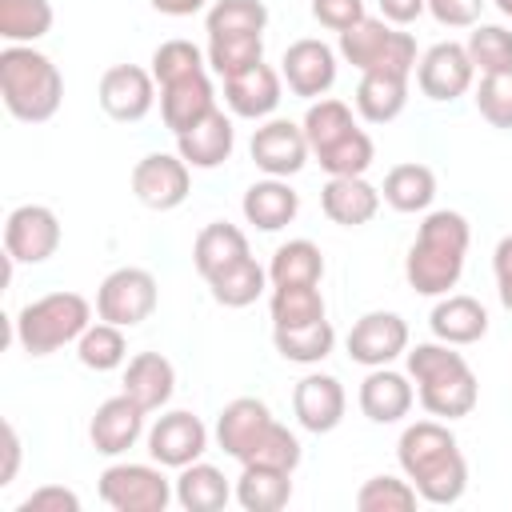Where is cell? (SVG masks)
<instances>
[{
    "label": "cell",
    "instance_id": "cell-1",
    "mask_svg": "<svg viewBox=\"0 0 512 512\" xmlns=\"http://www.w3.org/2000/svg\"><path fill=\"white\" fill-rule=\"evenodd\" d=\"M396 460L400 472L412 480V488L420 492L424 504H456L468 488V460L452 436V428L444 420H416L400 432L396 444Z\"/></svg>",
    "mask_w": 512,
    "mask_h": 512
},
{
    "label": "cell",
    "instance_id": "cell-2",
    "mask_svg": "<svg viewBox=\"0 0 512 512\" xmlns=\"http://www.w3.org/2000/svg\"><path fill=\"white\" fill-rule=\"evenodd\" d=\"M472 228L460 212L436 208L420 220V232L404 256V280L420 296H448L464 276Z\"/></svg>",
    "mask_w": 512,
    "mask_h": 512
},
{
    "label": "cell",
    "instance_id": "cell-3",
    "mask_svg": "<svg viewBox=\"0 0 512 512\" xmlns=\"http://www.w3.org/2000/svg\"><path fill=\"white\" fill-rule=\"evenodd\" d=\"M408 360V376L416 384V400L428 416L436 420H460L476 408L480 400V384L472 364L456 352V344L444 340H424L416 348L404 352Z\"/></svg>",
    "mask_w": 512,
    "mask_h": 512
},
{
    "label": "cell",
    "instance_id": "cell-4",
    "mask_svg": "<svg viewBox=\"0 0 512 512\" xmlns=\"http://www.w3.org/2000/svg\"><path fill=\"white\" fill-rule=\"evenodd\" d=\"M0 96L4 108L24 124H44L64 104V76L32 44H8L0 52Z\"/></svg>",
    "mask_w": 512,
    "mask_h": 512
},
{
    "label": "cell",
    "instance_id": "cell-5",
    "mask_svg": "<svg viewBox=\"0 0 512 512\" xmlns=\"http://www.w3.org/2000/svg\"><path fill=\"white\" fill-rule=\"evenodd\" d=\"M88 324H92V304L80 292H48L16 312L12 336L28 356H52L64 344H76Z\"/></svg>",
    "mask_w": 512,
    "mask_h": 512
},
{
    "label": "cell",
    "instance_id": "cell-6",
    "mask_svg": "<svg viewBox=\"0 0 512 512\" xmlns=\"http://www.w3.org/2000/svg\"><path fill=\"white\" fill-rule=\"evenodd\" d=\"M340 56L356 72H392V76H412L416 72V40L412 32H400L388 20L364 16L348 32H340Z\"/></svg>",
    "mask_w": 512,
    "mask_h": 512
},
{
    "label": "cell",
    "instance_id": "cell-7",
    "mask_svg": "<svg viewBox=\"0 0 512 512\" xmlns=\"http://www.w3.org/2000/svg\"><path fill=\"white\" fill-rule=\"evenodd\" d=\"M100 500L112 512H164L176 500V484L164 476V464H108L100 472Z\"/></svg>",
    "mask_w": 512,
    "mask_h": 512
},
{
    "label": "cell",
    "instance_id": "cell-8",
    "mask_svg": "<svg viewBox=\"0 0 512 512\" xmlns=\"http://www.w3.org/2000/svg\"><path fill=\"white\" fill-rule=\"evenodd\" d=\"M156 300H160L156 276L148 268L124 264V268H112L100 280V288H96V316L108 320V324H120V328H136V324H144L156 312Z\"/></svg>",
    "mask_w": 512,
    "mask_h": 512
},
{
    "label": "cell",
    "instance_id": "cell-9",
    "mask_svg": "<svg viewBox=\"0 0 512 512\" xmlns=\"http://www.w3.org/2000/svg\"><path fill=\"white\" fill-rule=\"evenodd\" d=\"M132 192L144 208L152 212H172L188 200L192 192V168L188 160L176 152H148L144 160H136L132 168Z\"/></svg>",
    "mask_w": 512,
    "mask_h": 512
},
{
    "label": "cell",
    "instance_id": "cell-10",
    "mask_svg": "<svg viewBox=\"0 0 512 512\" xmlns=\"http://www.w3.org/2000/svg\"><path fill=\"white\" fill-rule=\"evenodd\" d=\"M60 248V216L48 204H16L4 220V256L16 264H44Z\"/></svg>",
    "mask_w": 512,
    "mask_h": 512
},
{
    "label": "cell",
    "instance_id": "cell-11",
    "mask_svg": "<svg viewBox=\"0 0 512 512\" xmlns=\"http://www.w3.org/2000/svg\"><path fill=\"white\" fill-rule=\"evenodd\" d=\"M208 452V428L196 412L172 408L164 416H156V424L148 428V456L164 468H188Z\"/></svg>",
    "mask_w": 512,
    "mask_h": 512
},
{
    "label": "cell",
    "instance_id": "cell-12",
    "mask_svg": "<svg viewBox=\"0 0 512 512\" xmlns=\"http://www.w3.org/2000/svg\"><path fill=\"white\" fill-rule=\"evenodd\" d=\"M96 100H100L104 116H112L120 124H140L156 104V76H152V68H140V64H112L100 76Z\"/></svg>",
    "mask_w": 512,
    "mask_h": 512
},
{
    "label": "cell",
    "instance_id": "cell-13",
    "mask_svg": "<svg viewBox=\"0 0 512 512\" xmlns=\"http://www.w3.org/2000/svg\"><path fill=\"white\" fill-rule=\"evenodd\" d=\"M472 76H476V64H472L468 48L456 44V40H440L416 60V84L436 104H448V100L464 96L472 88Z\"/></svg>",
    "mask_w": 512,
    "mask_h": 512
},
{
    "label": "cell",
    "instance_id": "cell-14",
    "mask_svg": "<svg viewBox=\"0 0 512 512\" xmlns=\"http://www.w3.org/2000/svg\"><path fill=\"white\" fill-rule=\"evenodd\" d=\"M248 152H252V164L264 176H280V180L296 176L308 164V156H312L304 128L292 124V120H272V116L252 132Z\"/></svg>",
    "mask_w": 512,
    "mask_h": 512
},
{
    "label": "cell",
    "instance_id": "cell-15",
    "mask_svg": "<svg viewBox=\"0 0 512 512\" xmlns=\"http://www.w3.org/2000/svg\"><path fill=\"white\" fill-rule=\"evenodd\" d=\"M280 76H284V84H288L292 96L320 100V96H328V88L336 84V52H332L324 40H316V36L292 40V44L284 48Z\"/></svg>",
    "mask_w": 512,
    "mask_h": 512
},
{
    "label": "cell",
    "instance_id": "cell-16",
    "mask_svg": "<svg viewBox=\"0 0 512 512\" xmlns=\"http://www.w3.org/2000/svg\"><path fill=\"white\" fill-rule=\"evenodd\" d=\"M408 352V324L396 312H364L348 332V356L364 368H384Z\"/></svg>",
    "mask_w": 512,
    "mask_h": 512
},
{
    "label": "cell",
    "instance_id": "cell-17",
    "mask_svg": "<svg viewBox=\"0 0 512 512\" xmlns=\"http://www.w3.org/2000/svg\"><path fill=\"white\" fill-rule=\"evenodd\" d=\"M344 408H348L344 384L336 376H328V372H308L292 388V412H296V420H300L304 432L324 436V432L340 428Z\"/></svg>",
    "mask_w": 512,
    "mask_h": 512
},
{
    "label": "cell",
    "instance_id": "cell-18",
    "mask_svg": "<svg viewBox=\"0 0 512 512\" xmlns=\"http://www.w3.org/2000/svg\"><path fill=\"white\" fill-rule=\"evenodd\" d=\"M272 420L276 416H272V408L260 396H236L216 416V444H220V452L244 464L252 456V448L260 444V436L272 428Z\"/></svg>",
    "mask_w": 512,
    "mask_h": 512
},
{
    "label": "cell",
    "instance_id": "cell-19",
    "mask_svg": "<svg viewBox=\"0 0 512 512\" xmlns=\"http://www.w3.org/2000/svg\"><path fill=\"white\" fill-rule=\"evenodd\" d=\"M284 100V76L264 60L224 80V104L240 120H268Z\"/></svg>",
    "mask_w": 512,
    "mask_h": 512
},
{
    "label": "cell",
    "instance_id": "cell-20",
    "mask_svg": "<svg viewBox=\"0 0 512 512\" xmlns=\"http://www.w3.org/2000/svg\"><path fill=\"white\" fill-rule=\"evenodd\" d=\"M144 408L128 396V392H120V396H108L96 412H92V420H88V440H92V448L100 452V456H124L140 436H144Z\"/></svg>",
    "mask_w": 512,
    "mask_h": 512
},
{
    "label": "cell",
    "instance_id": "cell-21",
    "mask_svg": "<svg viewBox=\"0 0 512 512\" xmlns=\"http://www.w3.org/2000/svg\"><path fill=\"white\" fill-rule=\"evenodd\" d=\"M360 412L372 420V424H396L412 412L416 404V388H412V376L408 372H396V368H368V376L360 380Z\"/></svg>",
    "mask_w": 512,
    "mask_h": 512
},
{
    "label": "cell",
    "instance_id": "cell-22",
    "mask_svg": "<svg viewBox=\"0 0 512 512\" xmlns=\"http://www.w3.org/2000/svg\"><path fill=\"white\" fill-rule=\"evenodd\" d=\"M208 112H216V88L208 80V68L204 72H192L184 80H172L160 88V116L168 124L172 136L188 132L192 124H200Z\"/></svg>",
    "mask_w": 512,
    "mask_h": 512
},
{
    "label": "cell",
    "instance_id": "cell-23",
    "mask_svg": "<svg viewBox=\"0 0 512 512\" xmlns=\"http://www.w3.org/2000/svg\"><path fill=\"white\" fill-rule=\"evenodd\" d=\"M384 196L376 184H368L364 176H328V184L320 188V208L332 224L340 228H360L380 212Z\"/></svg>",
    "mask_w": 512,
    "mask_h": 512
},
{
    "label": "cell",
    "instance_id": "cell-24",
    "mask_svg": "<svg viewBox=\"0 0 512 512\" xmlns=\"http://www.w3.org/2000/svg\"><path fill=\"white\" fill-rule=\"evenodd\" d=\"M428 328L436 340L444 344H476L488 336V308L476 300V296H464V292H448L436 300L432 316H428Z\"/></svg>",
    "mask_w": 512,
    "mask_h": 512
},
{
    "label": "cell",
    "instance_id": "cell-25",
    "mask_svg": "<svg viewBox=\"0 0 512 512\" xmlns=\"http://www.w3.org/2000/svg\"><path fill=\"white\" fill-rule=\"evenodd\" d=\"M232 148H236V128L232 116H224V108L208 112L200 124L176 136V152L188 160V168H220L232 156Z\"/></svg>",
    "mask_w": 512,
    "mask_h": 512
},
{
    "label": "cell",
    "instance_id": "cell-26",
    "mask_svg": "<svg viewBox=\"0 0 512 512\" xmlns=\"http://www.w3.org/2000/svg\"><path fill=\"white\" fill-rule=\"evenodd\" d=\"M240 212H244V220L256 224L260 232H280L284 224L296 220V212H300V192H296L288 180H280V176H264V180L248 184V192H244V200H240Z\"/></svg>",
    "mask_w": 512,
    "mask_h": 512
},
{
    "label": "cell",
    "instance_id": "cell-27",
    "mask_svg": "<svg viewBox=\"0 0 512 512\" xmlns=\"http://www.w3.org/2000/svg\"><path fill=\"white\" fill-rule=\"evenodd\" d=\"M144 412H160L176 392V368L164 352H140L124 368V388Z\"/></svg>",
    "mask_w": 512,
    "mask_h": 512
},
{
    "label": "cell",
    "instance_id": "cell-28",
    "mask_svg": "<svg viewBox=\"0 0 512 512\" xmlns=\"http://www.w3.org/2000/svg\"><path fill=\"white\" fill-rule=\"evenodd\" d=\"M244 256H252V252H248V236H244L236 224H228V220L204 224V228L196 232V240H192V264H196V272H200L204 280H212L216 272H224L228 264H236V260H244Z\"/></svg>",
    "mask_w": 512,
    "mask_h": 512
},
{
    "label": "cell",
    "instance_id": "cell-29",
    "mask_svg": "<svg viewBox=\"0 0 512 512\" xmlns=\"http://www.w3.org/2000/svg\"><path fill=\"white\" fill-rule=\"evenodd\" d=\"M380 196H384L388 208H396L404 216L428 212L432 200H436V172L428 164H416V160L396 164V168H388V176L380 184Z\"/></svg>",
    "mask_w": 512,
    "mask_h": 512
},
{
    "label": "cell",
    "instance_id": "cell-30",
    "mask_svg": "<svg viewBox=\"0 0 512 512\" xmlns=\"http://www.w3.org/2000/svg\"><path fill=\"white\" fill-rule=\"evenodd\" d=\"M232 496H236V488L228 484V476L216 464L196 460V464L180 468V476H176V504L184 512H220Z\"/></svg>",
    "mask_w": 512,
    "mask_h": 512
},
{
    "label": "cell",
    "instance_id": "cell-31",
    "mask_svg": "<svg viewBox=\"0 0 512 512\" xmlns=\"http://www.w3.org/2000/svg\"><path fill=\"white\" fill-rule=\"evenodd\" d=\"M408 108V76L392 72H360L356 84V112L368 124H392Z\"/></svg>",
    "mask_w": 512,
    "mask_h": 512
},
{
    "label": "cell",
    "instance_id": "cell-32",
    "mask_svg": "<svg viewBox=\"0 0 512 512\" xmlns=\"http://www.w3.org/2000/svg\"><path fill=\"white\" fill-rule=\"evenodd\" d=\"M288 500H292V472L264 468V464H240L236 504L244 512H280Z\"/></svg>",
    "mask_w": 512,
    "mask_h": 512
},
{
    "label": "cell",
    "instance_id": "cell-33",
    "mask_svg": "<svg viewBox=\"0 0 512 512\" xmlns=\"http://www.w3.org/2000/svg\"><path fill=\"white\" fill-rule=\"evenodd\" d=\"M204 284H208V292H212L216 304H224V308H248V304H256L264 296V288L272 280H268V268L256 264V256H244V260L228 264L224 272H216Z\"/></svg>",
    "mask_w": 512,
    "mask_h": 512
},
{
    "label": "cell",
    "instance_id": "cell-34",
    "mask_svg": "<svg viewBox=\"0 0 512 512\" xmlns=\"http://www.w3.org/2000/svg\"><path fill=\"white\" fill-rule=\"evenodd\" d=\"M272 344L288 364H320L336 348V328L328 324V316L296 328H272Z\"/></svg>",
    "mask_w": 512,
    "mask_h": 512
},
{
    "label": "cell",
    "instance_id": "cell-35",
    "mask_svg": "<svg viewBox=\"0 0 512 512\" xmlns=\"http://www.w3.org/2000/svg\"><path fill=\"white\" fill-rule=\"evenodd\" d=\"M268 280H272V288H284V284H320L324 280V252L312 240H288V244H280L272 252Z\"/></svg>",
    "mask_w": 512,
    "mask_h": 512
},
{
    "label": "cell",
    "instance_id": "cell-36",
    "mask_svg": "<svg viewBox=\"0 0 512 512\" xmlns=\"http://www.w3.org/2000/svg\"><path fill=\"white\" fill-rule=\"evenodd\" d=\"M300 128H304L308 148H312V156H316V152L332 148L340 136H348V132L356 128V120H352V108H348L344 100H336V96H320V100L308 104Z\"/></svg>",
    "mask_w": 512,
    "mask_h": 512
},
{
    "label": "cell",
    "instance_id": "cell-37",
    "mask_svg": "<svg viewBox=\"0 0 512 512\" xmlns=\"http://www.w3.org/2000/svg\"><path fill=\"white\" fill-rule=\"evenodd\" d=\"M52 4L48 0H0V36L8 44H36L52 32Z\"/></svg>",
    "mask_w": 512,
    "mask_h": 512
},
{
    "label": "cell",
    "instance_id": "cell-38",
    "mask_svg": "<svg viewBox=\"0 0 512 512\" xmlns=\"http://www.w3.org/2000/svg\"><path fill=\"white\" fill-rule=\"evenodd\" d=\"M268 312H272V328H296V324H312V320H324L328 316L324 296H320V284H284V288H272Z\"/></svg>",
    "mask_w": 512,
    "mask_h": 512
},
{
    "label": "cell",
    "instance_id": "cell-39",
    "mask_svg": "<svg viewBox=\"0 0 512 512\" xmlns=\"http://www.w3.org/2000/svg\"><path fill=\"white\" fill-rule=\"evenodd\" d=\"M76 360L92 372H112L128 360V340H124V328L120 324H88L84 336L76 340Z\"/></svg>",
    "mask_w": 512,
    "mask_h": 512
},
{
    "label": "cell",
    "instance_id": "cell-40",
    "mask_svg": "<svg viewBox=\"0 0 512 512\" xmlns=\"http://www.w3.org/2000/svg\"><path fill=\"white\" fill-rule=\"evenodd\" d=\"M208 36H264L268 8L264 0H216L204 16Z\"/></svg>",
    "mask_w": 512,
    "mask_h": 512
},
{
    "label": "cell",
    "instance_id": "cell-41",
    "mask_svg": "<svg viewBox=\"0 0 512 512\" xmlns=\"http://www.w3.org/2000/svg\"><path fill=\"white\" fill-rule=\"evenodd\" d=\"M204 56H208V68L220 80H228L264 60V36H208Z\"/></svg>",
    "mask_w": 512,
    "mask_h": 512
},
{
    "label": "cell",
    "instance_id": "cell-42",
    "mask_svg": "<svg viewBox=\"0 0 512 512\" xmlns=\"http://www.w3.org/2000/svg\"><path fill=\"white\" fill-rule=\"evenodd\" d=\"M316 160H320V168L328 176H364L372 168V160H376V144H372V136L364 128H352L332 148L316 152Z\"/></svg>",
    "mask_w": 512,
    "mask_h": 512
},
{
    "label": "cell",
    "instance_id": "cell-43",
    "mask_svg": "<svg viewBox=\"0 0 512 512\" xmlns=\"http://www.w3.org/2000/svg\"><path fill=\"white\" fill-rule=\"evenodd\" d=\"M420 492L412 488L408 476H368L356 492L360 512H412Z\"/></svg>",
    "mask_w": 512,
    "mask_h": 512
},
{
    "label": "cell",
    "instance_id": "cell-44",
    "mask_svg": "<svg viewBox=\"0 0 512 512\" xmlns=\"http://www.w3.org/2000/svg\"><path fill=\"white\" fill-rule=\"evenodd\" d=\"M464 48H468V56H472L480 76L512 72V32L504 24H476Z\"/></svg>",
    "mask_w": 512,
    "mask_h": 512
},
{
    "label": "cell",
    "instance_id": "cell-45",
    "mask_svg": "<svg viewBox=\"0 0 512 512\" xmlns=\"http://www.w3.org/2000/svg\"><path fill=\"white\" fill-rule=\"evenodd\" d=\"M208 68V56L192 44V40H164L156 52H152V76L156 84H172V80H184L192 72H204Z\"/></svg>",
    "mask_w": 512,
    "mask_h": 512
},
{
    "label": "cell",
    "instance_id": "cell-46",
    "mask_svg": "<svg viewBox=\"0 0 512 512\" xmlns=\"http://www.w3.org/2000/svg\"><path fill=\"white\" fill-rule=\"evenodd\" d=\"M300 440L296 432H288L280 420H272V428L260 436V444L252 448V456L244 464H264V468H280V472H296L300 468Z\"/></svg>",
    "mask_w": 512,
    "mask_h": 512
},
{
    "label": "cell",
    "instance_id": "cell-47",
    "mask_svg": "<svg viewBox=\"0 0 512 512\" xmlns=\"http://www.w3.org/2000/svg\"><path fill=\"white\" fill-rule=\"evenodd\" d=\"M476 112H480L492 128H512V72L480 76V88H476Z\"/></svg>",
    "mask_w": 512,
    "mask_h": 512
},
{
    "label": "cell",
    "instance_id": "cell-48",
    "mask_svg": "<svg viewBox=\"0 0 512 512\" xmlns=\"http://www.w3.org/2000/svg\"><path fill=\"white\" fill-rule=\"evenodd\" d=\"M312 16L320 28L328 32H348L352 24H360L368 12H364V0H312Z\"/></svg>",
    "mask_w": 512,
    "mask_h": 512
},
{
    "label": "cell",
    "instance_id": "cell-49",
    "mask_svg": "<svg viewBox=\"0 0 512 512\" xmlns=\"http://www.w3.org/2000/svg\"><path fill=\"white\" fill-rule=\"evenodd\" d=\"M16 512H80V496L64 484H40L16 504Z\"/></svg>",
    "mask_w": 512,
    "mask_h": 512
},
{
    "label": "cell",
    "instance_id": "cell-50",
    "mask_svg": "<svg viewBox=\"0 0 512 512\" xmlns=\"http://www.w3.org/2000/svg\"><path fill=\"white\" fill-rule=\"evenodd\" d=\"M428 12L444 28H476L484 0H428Z\"/></svg>",
    "mask_w": 512,
    "mask_h": 512
},
{
    "label": "cell",
    "instance_id": "cell-51",
    "mask_svg": "<svg viewBox=\"0 0 512 512\" xmlns=\"http://www.w3.org/2000/svg\"><path fill=\"white\" fill-rule=\"evenodd\" d=\"M492 272H496V296L512 312V232L500 236V244L492 252Z\"/></svg>",
    "mask_w": 512,
    "mask_h": 512
},
{
    "label": "cell",
    "instance_id": "cell-52",
    "mask_svg": "<svg viewBox=\"0 0 512 512\" xmlns=\"http://www.w3.org/2000/svg\"><path fill=\"white\" fill-rule=\"evenodd\" d=\"M376 4H380V20H388L396 28H404L428 12V0H376Z\"/></svg>",
    "mask_w": 512,
    "mask_h": 512
},
{
    "label": "cell",
    "instance_id": "cell-53",
    "mask_svg": "<svg viewBox=\"0 0 512 512\" xmlns=\"http://www.w3.org/2000/svg\"><path fill=\"white\" fill-rule=\"evenodd\" d=\"M20 432H16V424L12 420H4V464H0V488H8L12 480H16V472H20Z\"/></svg>",
    "mask_w": 512,
    "mask_h": 512
},
{
    "label": "cell",
    "instance_id": "cell-54",
    "mask_svg": "<svg viewBox=\"0 0 512 512\" xmlns=\"http://www.w3.org/2000/svg\"><path fill=\"white\" fill-rule=\"evenodd\" d=\"M148 4H152L160 16H196L208 0H148Z\"/></svg>",
    "mask_w": 512,
    "mask_h": 512
},
{
    "label": "cell",
    "instance_id": "cell-55",
    "mask_svg": "<svg viewBox=\"0 0 512 512\" xmlns=\"http://www.w3.org/2000/svg\"><path fill=\"white\" fill-rule=\"evenodd\" d=\"M496 8H500L504 16H512V0H496Z\"/></svg>",
    "mask_w": 512,
    "mask_h": 512
}]
</instances>
